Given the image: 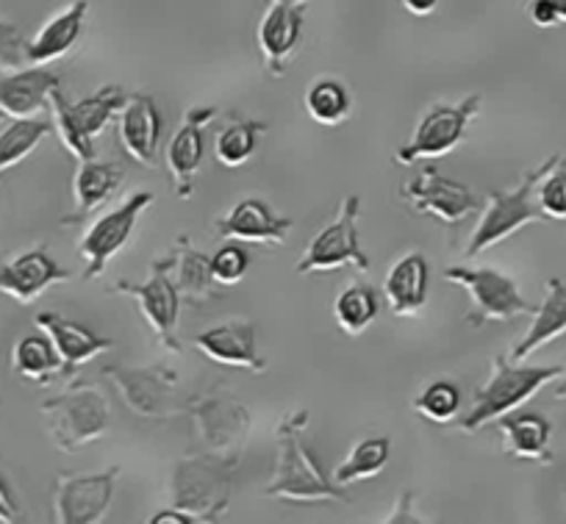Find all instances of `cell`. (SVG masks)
I'll use <instances>...</instances> for the list:
<instances>
[{
    "label": "cell",
    "mask_w": 566,
    "mask_h": 524,
    "mask_svg": "<svg viewBox=\"0 0 566 524\" xmlns=\"http://www.w3.org/2000/svg\"><path fill=\"white\" fill-rule=\"evenodd\" d=\"M25 48H29V40L20 34L18 25L0 18V70L3 73H9V70H23L29 64Z\"/></svg>",
    "instance_id": "f35d334b"
},
{
    "label": "cell",
    "mask_w": 566,
    "mask_h": 524,
    "mask_svg": "<svg viewBox=\"0 0 566 524\" xmlns=\"http://www.w3.org/2000/svg\"><path fill=\"white\" fill-rule=\"evenodd\" d=\"M0 119H7V114H3V112H0Z\"/></svg>",
    "instance_id": "7dc6e473"
},
{
    "label": "cell",
    "mask_w": 566,
    "mask_h": 524,
    "mask_svg": "<svg viewBox=\"0 0 566 524\" xmlns=\"http://www.w3.org/2000/svg\"><path fill=\"white\" fill-rule=\"evenodd\" d=\"M290 217H277L275 211L259 198L239 200L222 220H217V233H220V237L242 239V242L283 244L290 239Z\"/></svg>",
    "instance_id": "44dd1931"
},
{
    "label": "cell",
    "mask_w": 566,
    "mask_h": 524,
    "mask_svg": "<svg viewBox=\"0 0 566 524\" xmlns=\"http://www.w3.org/2000/svg\"><path fill=\"white\" fill-rule=\"evenodd\" d=\"M560 158L564 156H553L544 164H538V167L531 169L511 192H500V189H492V192H489L486 209H483L478 228L472 231L470 242H467V255H470V259L481 255L483 250L494 248V244L505 242V239L514 237L516 231H522V228L531 226V222L547 220V214H544L542 206H538L536 189L538 181H542L544 175H547Z\"/></svg>",
    "instance_id": "3957f363"
},
{
    "label": "cell",
    "mask_w": 566,
    "mask_h": 524,
    "mask_svg": "<svg viewBox=\"0 0 566 524\" xmlns=\"http://www.w3.org/2000/svg\"><path fill=\"white\" fill-rule=\"evenodd\" d=\"M123 184V169L117 164L106 161H81L78 172L73 178V198H75V214L67 217L64 222H78L90 217L101 203H106Z\"/></svg>",
    "instance_id": "83f0119b"
},
{
    "label": "cell",
    "mask_w": 566,
    "mask_h": 524,
    "mask_svg": "<svg viewBox=\"0 0 566 524\" xmlns=\"http://www.w3.org/2000/svg\"><path fill=\"white\" fill-rule=\"evenodd\" d=\"M358 214H361V200L358 195H347L342 200L339 217L308 242L306 253L297 261V275H314V272H331L342 266H356L358 272H367L373 264L358 244Z\"/></svg>",
    "instance_id": "9c48e42d"
},
{
    "label": "cell",
    "mask_w": 566,
    "mask_h": 524,
    "mask_svg": "<svg viewBox=\"0 0 566 524\" xmlns=\"http://www.w3.org/2000/svg\"><path fill=\"white\" fill-rule=\"evenodd\" d=\"M51 130L53 125L48 119L34 117H18L12 125L0 130V175L25 161Z\"/></svg>",
    "instance_id": "1f68e13d"
},
{
    "label": "cell",
    "mask_w": 566,
    "mask_h": 524,
    "mask_svg": "<svg viewBox=\"0 0 566 524\" xmlns=\"http://www.w3.org/2000/svg\"><path fill=\"white\" fill-rule=\"evenodd\" d=\"M20 518V507L14 502L12 489L3 478H0V522H18Z\"/></svg>",
    "instance_id": "b9f144b4"
},
{
    "label": "cell",
    "mask_w": 566,
    "mask_h": 524,
    "mask_svg": "<svg viewBox=\"0 0 566 524\" xmlns=\"http://www.w3.org/2000/svg\"><path fill=\"white\" fill-rule=\"evenodd\" d=\"M86 12H90V3H86V0H75L67 9L53 14V18L42 25L40 34L29 42V48H25L29 64H51L56 62V59H62L64 53L73 51L75 42L84 34Z\"/></svg>",
    "instance_id": "cb8c5ba5"
},
{
    "label": "cell",
    "mask_w": 566,
    "mask_h": 524,
    "mask_svg": "<svg viewBox=\"0 0 566 524\" xmlns=\"http://www.w3.org/2000/svg\"><path fill=\"white\" fill-rule=\"evenodd\" d=\"M306 112L317 125H339L353 112V97L342 81L319 78L306 92Z\"/></svg>",
    "instance_id": "e575fe53"
},
{
    "label": "cell",
    "mask_w": 566,
    "mask_h": 524,
    "mask_svg": "<svg viewBox=\"0 0 566 524\" xmlns=\"http://www.w3.org/2000/svg\"><path fill=\"white\" fill-rule=\"evenodd\" d=\"M413 408L431 422H450L461 411V389L453 380H433L413 397Z\"/></svg>",
    "instance_id": "d590c367"
},
{
    "label": "cell",
    "mask_w": 566,
    "mask_h": 524,
    "mask_svg": "<svg viewBox=\"0 0 566 524\" xmlns=\"http://www.w3.org/2000/svg\"><path fill=\"white\" fill-rule=\"evenodd\" d=\"M62 81L42 64H31L29 70H9L0 75V112L7 117H36L51 103V92L59 90Z\"/></svg>",
    "instance_id": "603a6c76"
},
{
    "label": "cell",
    "mask_w": 566,
    "mask_h": 524,
    "mask_svg": "<svg viewBox=\"0 0 566 524\" xmlns=\"http://www.w3.org/2000/svg\"><path fill=\"white\" fill-rule=\"evenodd\" d=\"M195 518L189 516V513L178 511V507H170V511H159L154 518H150V524H192Z\"/></svg>",
    "instance_id": "7bdbcfd3"
},
{
    "label": "cell",
    "mask_w": 566,
    "mask_h": 524,
    "mask_svg": "<svg viewBox=\"0 0 566 524\" xmlns=\"http://www.w3.org/2000/svg\"><path fill=\"white\" fill-rule=\"evenodd\" d=\"M391 455V441L386 436H369V439H361L350 450V455L336 467L334 483L345 489L347 483H356V480L378 478L384 472V467L389 463Z\"/></svg>",
    "instance_id": "4dcf8cb0"
},
{
    "label": "cell",
    "mask_w": 566,
    "mask_h": 524,
    "mask_svg": "<svg viewBox=\"0 0 566 524\" xmlns=\"http://www.w3.org/2000/svg\"><path fill=\"white\" fill-rule=\"evenodd\" d=\"M444 281L459 283V286L470 292L472 311L467 314V319H470L472 327H481L486 322H511L516 316L536 311V305L522 297L514 277L500 270H492V266H481V270L448 266Z\"/></svg>",
    "instance_id": "ba28073f"
},
{
    "label": "cell",
    "mask_w": 566,
    "mask_h": 524,
    "mask_svg": "<svg viewBox=\"0 0 566 524\" xmlns=\"http://www.w3.org/2000/svg\"><path fill=\"white\" fill-rule=\"evenodd\" d=\"M237 458L214 452L187 455L172 469V502L195 522H214L231 505V485Z\"/></svg>",
    "instance_id": "277c9868"
},
{
    "label": "cell",
    "mask_w": 566,
    "mask_h": 524,
    "mask_svg": "<svg viewBox=\"0 0 566 524\" xmlns=\"http://www.w3.org/2000/svg\"><path fill=\"white\" fill-rule=\"evenodd\" d=\"M172 266H176V253L167 259H159L150 270V277L145 283H128L117 281L114 292L134 297L139 305L142 316L154 327L159 342L170 353H181V342H178V311H181V294H178L176 281H172Z\"/></svg>",
    "instance_id": "8fae6325"
},
{
    "label": "cell",
    "mask_w": 566,
    "mask_h": 524,
    "mask_svg": "<svg viewBox=\"0 0 566 524\" xmlns=\"http://www.w3.org/2000/svg\"><path fill=\"white\" fill-rule=\"evenodd\" d=\"M566 156L538 181L536 198L547 220H566Z\"/></svg>",
    "instance_id": "8d00e7d4"
},
{
    "label": "cell",
    "mask_w": 566,
    "mask_h": 524,
    "mask_svg": "<svg viewBox=\"0 0 566 524\" xmlns=\"http://www.w3.org/2000/svg\"><path fill=\"white\" fill-rule=\"evenodd\" d=\"M378 294H375L373 286L367 283H353V286L342 289L339 297L334 303V316L339 322V327L350 336H358V333L367 331L369 325L378 316Z\"/></svg>",
    "instance_id": "836d02e7"
},
{
    "label": "cell",
    "mask_w": 566,
    "mask_h": 524,
    "mask_svg": "<svg viewBox=\"0 0 566 524\" xmlns=\"http://www.w3.org/2000/svg\"><path fill=\"white\" fill-rule=\"evenodd\" d=\"M195 347L222 367L264 373L266 361L255 349V325L250 319H231L195 336Z\"/></svg>",
    "instance_id": "d6986e66"
},
{
    "label": "cell",
    "mask_w": 566,
    "mask_h": 524,
    "mask_svg": "<svg viewBox=\"0 0 566 524\" xmlns=\"http://www.w3.org/2000/svg\"><path fill=\"white\" fill-rule=\"evenodd\" d=\"M217 108H189L184 114L181 128L172 134L170 147H167V167H170L172 184H176V195L181 200H189L195 195V178L200 172V164L206 156L203 128L209 119L214 117Z\"/></svg>",
    "instance_id": "ac0fdd59"
},
{
    "label": "cell",
    "mask_w": 566,
    "mask_h": 524,
    "mask_svg": "<svg viewBox=\"0 0 566 524\" xmlns=\"http://www.w3.org/2000/svg\"><path fill=\"white\" fill-rule=\"evenodd\" d=\"M125 101H128V95H125L119 86H103V90L92 92V95H86L84 101L78 103H70L67 97H64L62 86L53 90L51 108L64 147H67L78 161L95 158V139L106 130V125L123 112Z\"/></svg>",
    "instance_id": "8992f818"
},
{
    "label": "cell",
    "mask_w": 566,
    "mask_h": 524,
    "mask_svg": "<svg viewBox=\"0 0 566 524\" xmlns=\"http://www.w3.org/2000/svg\"><path fill=\"white\" fill-rule=\"evenodd\" d=\"M503 447L509 455L527 458V461L549 463V439H553V425L547 417L533 411H511L497 419Z\"/></svg>",
    "instance_id": "484cf974"
},
{
    "label": "cell",
    "mask_w": 566,
    "mask_h": 524,
    "mask_svg": "<svg viewBox=\"0 0 566 524\" xmlns=\"http://www.w3.org/2000/svg\"><path fill=\"white\" fill-rule=\"evenodd\" d=\"M560 375H564V367H533V364L494 356L492 378L486 380L483 389L475 391V402L461 419V430L475 433V430L497 422L500 417L525 406L542 386L553 384Z\"/></svg>",
    "instance_id": "7a4b0ae2"
},
{
    "label": "cell",
    "mask_w": 566,
    "mask_h": 524,
    "mask_svg": "<svg viewBox=\"0 0 566 524\" xmlns=\"http://www.w3.org/2000/svg\"><path fill=\"white\" fill-rule=\"evenodd\" d=\"M12 367L20 378L48 386L56 375H62V356L53 338L40 327V333H29L14 344Z\"/></svg>",
    "instance_id": "f1b7e54d"
},
{
    "label": "cell",
    "mask_w": 566,
    "mask_h": 524,
    "mask_svg": "<svg viewBox=\"0 0 566 524\" xmlns=\"http://www.w3.org/2000/svg\"><path fill=\"white\" fill-rule=\"evenodd\" d=\"M428 283H431V266L422 253H406L386 272L384 294L389 308L397 316H413L422 311L428 300Z\"/></svg>",
    "instance_id": "d4e9b609"
},
{
    "label": "cell",
    "mask_w": 566,
    "mask_h": 524,
    "mask_svg": "<svg viewBox=\"0 0 566 524\" xmlns=\"http://www.w3.org/2000/svg\"><path fill=\"white\" fill-rule=\"evenodd\" d=\"M154 192H134L130 198H125L117 209L106 211L103 217H97L90 228H86L84 239L78 242L81 259L86 261L84 277L86 281H95L97 275L106 272V266L112 264L114 255L130 242L136 231V222L145 214V209L154 206Z\"/></svg>",
    "instance_id": "30bf717a"
},
{
    "label": "cell",
    "mask_w": 566,
    "mask_h": 524,
    "mask_svg": "<svg viewBox=\"0 0 566 524\" xmlns=\"http://www.w3.org/2000/svg\"><path fill=\"white\" fill-rule=\"evenodd\" d=\"M308 0H270V9L259 23V51L264 56L266 73L281 78L295 56L303 36Z\"/></svg>",
    "instance_id": "2e32d148"
},
{
    "label": "cell",
    "mask_w": 566,
    "mask_h": 524,
    "mask_svg": "<svg viewBox=\"0 0 566 524\" xmlns=\"http://www.w3.org/2000/svg\"><path fill=\"white\" fill-rule=\"evenodd\" d=\"M555 400H566V367H564V375L558 378V386H555Z\"/></svg>",
    "instance_id": "bcb514c9"
},
{
    "label": "cell",
    "mask_w": 566,
    "mask_h": 524,
    "mask_svg": "<svg viewBox=\"0 0 566 524\" xmlns=\"http://www.w3.org/2000/svg\"><path fill=\"white\" fill-rule=\"evenodd\" d=\"M402 7H406V12L417 14V18H422V14H431L433 9L439 7V0H400Z\"/></svg>",
    "instance_id": "ee69618b"
},
{
    "label": "cell",
    "mask_w": 566,
    "mask_h": 524,
    "mask_svg": "<svg viewBox=\"0 0 566 524\" xmlns=\"http://www.w3.org/2000/svg\"><path fill=\"white\" fill-rule=\"evenodd\" d=\"M161 139V114L154 97L130 95L119 112V145L142 167H154Z\"/></svg>",
    "instance_id": "ffe728a7"
},
{
    "label": "cell",
    "mask_w": 566,
    "mask_h": 524,
    "mask_svg": "<svg viewBox=\"0 0 566 524\" xmlns=\"http://www.w3.org/2000/svg\"><path fill=\"white\" fill-rule=\"evenodd\" d=\"M198 436L206 452L222 458H239L250 433V413L242 402L228 395H203L189 402Z\"/></svg>",
    "instance_id": "5bb4252c"
},
{
    "label": "cell",
    "mask_w": 566,
    "mask_h": 524,
    "mask_svg": "<svg viewBox=\"0 0 566 524\" xmlns=\"http://www.w3.org/2000/svg\"><path fill=\"white\" fill-rule=\"evenodd\" d=\"M566 333V283L560 277H549L547 281V297L544 303L533 311V322L522 342L511 349V361H525L533 356L538 347L555 342Z\"/></svg>",
    "instance_id": "4316f807"
},
{
    "label": "cell",
    "mask_w": 566,
    "mask_h": 524,
    "mask_svg": "<svg viewBox=\"0 0 566 524\" xmlns=\"http://www.w3.org/2000/svg\"><path fill=\"white\" fill-rule=\"evenodd\" d=\"M36 327L48 333L56 344L59 356H62V378H73L86 361L97 358L101 353L112 349V338L95 336L90 327L78 325L73 319H64V316L53 314V311H42L36 314Z\"/></svg>",
    "instance_id": "7402d4cb"
},
{
    "label": "cell",
    "mask_w": 566,
    "mask_h": 524,
    "mask_svg": "<svg viewBox=\"0 0 566 524\" xmlns=\"http://www.w3.org/2000/svg\"><path fill=\"white\" fill-rule=\"evenodd\" d=\"M413 494L411 491H402L400 494V500H397V505H395V511L389 513V516L384 518L386 524H419V522H428V518L424 516H419L417 511H413Z\"/></svg>",
    "instance_id": "ab89813d"
},
{
    "label": "cell",
    "mask_w": 566,
    "mask_h": 524,
    "mask_svg": "<svg viewBox=\"0 0 566 524\" xmlns=\"http://www.w3.org/2000/svg\"><path fill=\"white\" fill-rule=\"evenodd\" d=\"M264 130L266 123H261V119H237V123H228L214 139L217 161L228 169H237L242 164H248L253 158L259 136Z\"/></svg>",
    "instance_id": "d6a6232c"
},
{
    "label": "cell",
    "mask_w": 566,
    "mask_h": 524,
    "mask_svg": "<svg viewBox=\"0 0 566 524\" xmlns=\"http://www.w3.org/2000/svg\"><path fill=\"white\" fill-rule=\"evenodd\" d=\"M42 413L48 419L53 444L62 452H73L90 441H97L108 433V425H112L106 395L90 384H75L62 395L45 400Z\"/></svg>",
    "instance_id": "5b68a950"
},
{
    "label": "cell",
    "mask_w": 566,
    "mask_h": 524,
    "mask_svg": "<svg viewBox=\"0 0 566 524\" xmlns=\"http://www.w3.org/2000/svg\"><path fill=\"white\" fill-rule=\"evenodd\" d=\"M70 277V270H64L48 253L45 244H40L0 264V294L18 300L20 305H31L42 292L56 283H67Z\"/></svg>",
    "instance_id": "e0dca14e"
},
{
    "label": "cell",
    "mask_w": 566,
    "mask_h": 524,
    "mask_svg": "<svg viewBox=\"0 0 566 524\" xmlns=\"http://www.w3.org/2000/svg\"><path fill=\"white\" fill-rule=\"evenodd\" d=\"M178 250H181V253H176L178 294H181V300H189V303H206L214 294L217 283L214 275H211V259L189 248L187 237L178 239Z\"/></svg>",
    "instance_id": "f546056e"
},
{
    "label": "cell",
    "mask_w": 566,
    "mask_h": 524,
    "mask_svg": "<svg viewBox=\"0 0 566 524\" xmlns=\"http://www.w3.org/2000/svg\"><path fill=\"white\" fill-rule=\"evenodd\" d=\"M119 467L97 474H62L53 491V511L62 524H95L112 507Z\"/></svg>",
    "instance_id": "9a60e30c"
},
{
    "label": "cell",
    "mask_w": 566,
    "mask_h": 524,
    "mask_svg": "<svg viewBox=\"0 0 566 524\" xmlns=\"http://www.w3.org/2000/svg\"><path fill=\"white\" fill-rule=\"evenodd\" d=\"M250 270V255L248 250L239 248V244L228 242L211 255V275L222 286H233V283L242 281Z\"/></svg>",
    "instance_id": "74e56055"
},
{
    "label": "cell",
    "mask_w": 566,
    "mask_h": 524,
    "mask_svg": "<svg viewBox=\"0 0 566 524\" xmlns=\"http://www.w3.org/2000/svg\"><path fill=\"white\" fill-rule=\"evenodd\" d=\"M549 7L558 14V23H566V0H549Z\"/></svg>",
    "instance_id": "f6af8a7d"
},
{
    "label": "cell",
    "mask_w": 566,
    "mask_h": 524,
    "mask_svg": "<svg viewBox=\"0 0 566 524\" xmlns=\"http://www.w3.org/2000/svg\"><path fill=\"white\" fill-rule=\"evenodd\" d=\"M308 425V411L292 413L286 422L277 425V455L275 472H272L270 485L264 489V496L272 500H292V502H317V500H336L347 502L342 485L328 480L323 474L317 458L303 444V430Z\"/></svg>",
    "instance_id": "6da1fadb"
},
{
    "label": "cell",
    "mask_w": 566,
    "mask_h": 524,
    "mask_svg": "<svg viewBox=\"0 0 566 524\" xmlns=\"http://www.w3.org/2000/svg\"><path fill=\"white\" fill-rule=\"evenodd\" d=\"M531 20L538 29H553V25H558V14L549 7V0H531Z\"/></svg>",
    "instance_id": "60d3db41"
},
{
    "label": "cell",
    "mask_w": 566,
    "mask_h": 524,
    "mask_svg": "<svg viewBox=\"0 0 566 524\" xmlns=\"http://www.w3.org/2000/svg\"><path fill=\"white\" fill-rule=\"evenodd\" d=\"M400 195L417 214L437 217L444 226H455L478 209V198L470 187L442 175L433 164H424L417 178L402 184Z\"/></svg>",
    "instance_id": "4fadbf2b"
},
{
    "label": "cell",
    "mask_w": 566,
    "mask_h": 524,
    "mask_svg": "<svg viewBox=\"0 0 566 524\" xmlns=\"http://www.w3.org/2000/svg\"><path fill=\"white\" fill-rule=\"evenodd\" d=\"M481 95H470L467 101L455 103V106H450V103H433V106L422 114L411 139L397 150V161L411 167V164L417 161L448 156L453 147H459L461 142L467 139L472 119L481 114Z\"/></svg>",
    "instance_id": "52a82bcc"
},
{
    "label": "cell",
    "mask_w": 566,
    "mask_h": 524,
    "mask_svg": "<svg viewBox=\"0 0 566 524\" xmlns=\"http://www.w3.org/2000/svg\"><path fill=\"white\" fill-rule=\"evenodd\" d=\"M103 375L119 389L136 417L170 419L184 413L176 400L178 375L165 364L154 367H103Z\"/></svg>",
    "instance_id": "7c38bea8"
}]
</instances>
